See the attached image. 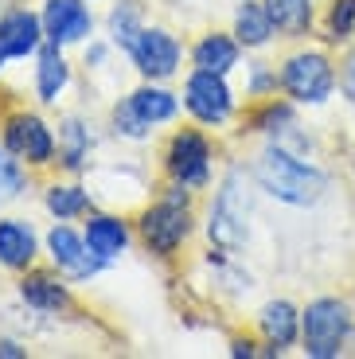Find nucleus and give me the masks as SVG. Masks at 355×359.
<instances>
[{"label": "nucleus", "mask_w": 355, "mask_h": 359, "mask_svg": "<svg viewBox=\"0 0 355 359\" xmlns=\"http://www.w3.org/2000/svg\"><path fill=\"white\" fill-rule=\"evenodd\" d=\"M254 176L262 184V191H269L274 199L293 203V207H312L320 199V191H324V172L289 156L281 144H269L266 153L257 156Z\"/></svg>", "instance_id": "1"}, {"label": "nucleus", "mask_w": 355, "mask_h": 359, "mask_svg": "<svg viewBox=\"0 0 355 359\" xmlns=\"http://www.w3.org/2000/svg\"><path fill=\"white\" fill-rule=\"evenodd\" d=\"M4 144H8L20 161L36 164V168L55 161V137L36 114H12L4 121Z\"/></svg>", "instance_id": "9"}, {"label": "nucleus", "mask_w": 355, "mask_h": 359, "mask_svg": "<svg viewBox=\"0 0 355 359\" xmlns=\"http://www.w3.org/2000/svg\"><path fill=\"white\" fill-rule=\"evenodd\" d=\"M0 359H24V351H20V344L4 340V344H0Z\"/></svg>", "instance_id": "30"}, {"label": "nucleus", "mask_w": 355, "mask_h": 359, "mask_svg": "<svg viewBox=\"0 0 355 359\" xmlns=\"http://www.w3.org/2000/svg\"><path fill=\"white\" fill-rule=\"evenodd\" d=\"M344 90H347V98H355V51H351V59H347V67H344Z\"/></svg>", "instance_id": "29"}, {"label": "nucleus", "mask_w": 355, "mask_h": 359, "mask_svg": "<svg viewBox=\"0 0 355 359\" xmlns=\"http://www.w3.org/2000/svg\"><path fill=\"white\" fill-rule=\"evenodd\" d=\"M184 106L203 126H222L234 109V98H231V86L222 82V74L196 67V74L184 82Z\"/></svg>", "instance_id": "7"}, {"label": "nucleus", "mask_w": 355, "mask_h": 359, "mask_svg": "<svg viewBox=\"0 0 355 359\" xmlns=\"http://www.w3.org/2000/svg\"><path fill=\"white\" fill-rule=\"evenodd\" d=\"M266 86H269V74L262 71V67H257V71H254V86H250V90H254V94H262Z\"/></svg>", "instance_id": "32"}, {"label": "nucleus", "mask_w": 355, "mask_h": 359, "mask_svg": "<svg viewBox=\"0 0 355 359\" xmlns=\"http://www.w3.org/2000/svg\"><path fill=\"white\" fill-rule=\"evenodd\" d=\"M347 328H351V313H347L344 301H312L301 316V332H304V351L312 359H328L340 355V344H344Z\"/></svg>", "instance_id": "4"}, {"label": "nucleus", "mask_w": 355, "mask_h": 359, "mask_svg": "<svg viewBox=\"0 0 355 359\" xmlns=\"http://www.w3.org/2000/svg\"><path fill=\"white\" fill-rule=\"evenodd\" d=\"M180 55H184L180 39L172 36V32H164V27H141V36H137L133 47H129L133 67L145 74V79H152V82L172 79L176 67H180Z\"/></svg>", "instance_id": "8"}, {"label": "nucleus", "mask_w": 355, "mask_h": 359, "mask_svg": "<svg viewBox=\"0 0 355 359\" xmlns=\"http://www.w3.org/2000/svg\"><path fill=\"white\" fill-rule=\"evenodd\" d=\"M39 20H43V36L59 47L86 39L90 27H94V16H90V8L82 0H47Z\"/></svg>", "instance_id": "11"}, {"label": "nucleus", "mask_w": 355, "mask_h": 359, "mask_svg": "<svg viewBox=\"0 0 355 359\" xmlns=\"http://www.w3.org/2000/svg\"><path fill=\"white\" fill-rule=\"evenodd\" d=\"M231 355H254V344H250V340H234L231 344Z\"/></svg>", "instance_id": "33"}, {"label": "nucleus", "mask_w": 355, "mask_h": 359, "mask_svg": "<svg viewBox=\"0 0 355 359\" xmlns=\"http://www.w3.org/2000/svg\"><path fill=\"white\" fill-rule=\"evenodd\" d=\"M164 168H168L172 184H184V188H203L211 180V141L196 129H180L168 141V153H164Z\"/></svg>", "instance_id": "5"}, {"label": "nucleus", "mask_w": 355, "mask_h": 359, "mask_svg": "<svg viewBox=\"0 0 355 359\" xmlns=\"http://www.w3.org/2000/svg\"><path fill=\"white\" fill-rule=\"evenodd\" d=\"M129 102H133V109L149 121V126H160V121H172V117L180 114V102L176 94H168V90L160 86H141L129 94Z\"/></svg>", "instance_id": "20"}, {"label": "nucleus", "mask_w": 355, "mask_h": 359, "mask_svg": "<svg viewBox=\"0 0 355 359\" xmlns=\"http://www.w3.org/2000/svg\"><path fill=\"white\" fill-rule=\"evenodd\" d=\"M43 203H47V211H51L55 219H79V215H86L90 196L82 188H74V184H51Z\"/></svg>", "instance_id": "24"}, {"label": "nucleus", "mask_w": 355, "mask_h": 359, "mask_svg": "<svg viewBox=\"0 0 355 359\" xmlns=\"http://www.w3.org/2000/svg\"><path fill=\"white\" fill-rule=\"evenodd\" d=\"M47 250H51V262H55V269H62L67 278H74V281H86V278H94L106 262L98 258V254H90V246H86V238L82 234H74L71 226H51V234H47Z\"/></svg>", "instance_id": "10"}, {"label": "nucleus", "mask_w": 355, "mask_h": 359, "mask_svg": "<svg viewBox=\"0 0 355 359\" xmlns=\"http://www.w3.org/2000/svg\"><path fill=\"white\" fill-rule=\"evenodd\" d=\"M43 47V20L27 8H12L0 16V51L4 59H27Z\"/></svg>", "instance_id": "12"}, {"label": "nucleus", "mask_w": 355, "mask_h": 359, "mask_svg": "<svg viewBox=\"0 0 355 359\" xmlns=\"http://www.w3.org/2000/svg\"><path fill=\"white\" fill-rule=\"evenodd\" d=\"M0 67H4V51H0Z\"/></svg>", "instance_id": "34"}, {"label": "nucleus", "mask_w": 355, "mask_h": 359, "mask_svg": "<svg viewBox=\"0 0 355 359\" xmlns=\"http://www.w3.org/2000/svg\"><path fill=\"white\" fill-rule=\"evenodd\" d=\"M281 126H293V114H289V106H277V102H269L266 109H257V117H254V129H257V133H281Z\"/></svg>", "instance_id": "27"}, {"label": "nucleus", "mask_w": 355, "mask_h": 359, "mask_svg": "<svg viewBox=\"0 0 355 359\" xmlns=\"http://www.w3.org/2000/svg\"><path fill=\"white\" fill-rule=\"evenodd\" d=\"M86 63H94V67H98V63H106V47H102V43L86 47Z\"/></svg>", "instance_id": "31"}, {"label": "nucleus", "mask_w": 355, "mask_h": 359, "mask_svg": "<svg viewBox=\"0 0 355 359\" xmlns=\"http://www.w3.org/2000/svg\"><path fill=\"white\" fill-rule=\"evenodd\" d=\"M192 59H196V67H199V71L227 74L234 63H239V43H234L231 36H222V32H211V36H203V39L196 43Z\"/></svg>", "instance_id": "18"}, {"label": "nucleus", "mask_w": 355, "mask_h": 359, "mask_svg": "<svg viewBox=\"0 0 355 359\" xmlns=\"http://www.w3.org/2000/svg\"><path fill=\"white\" fill-rule=\"evenodd\" d=\"M266 12L281 36H304L312 24V0H266Z\"/></svg>", "instance_id": "19"}, {"label": "nucleus", "mask_w": 355, "mask_h": 359, "mask_svg": "<svg viewBox=\"0 0 355 359\" xmlns=\"http://www.w3.org/2000/svg\"><path fill=\"white\" fill-rule=\"evenodd\" d=\"M82 238H86L90 254H98L102 262H114V258H121L125 246H129V226L117 215H90Z\"/></svg>", "instance_id": "14"}, {"label": "nucleus", "mask_w": 355, "mask_h": 359, "mask_svg": "<svg viewBox=\"0 0 355 359\" xmlns=\"http://www.w3.org/2000/svg\"><path fill=\"white\" fill-rule=\"evenodd\" d=\"M20 297H24L32 309H39V313H59V309H67V285H62L55 273H47V269H32L24 281H20Z\"/></svg>", "instance_id": "15"}, {"label": "nucleus", "mask_w": 355, "mask_h": 359, "mask_svg": "<svg viewBox=\"0 0 355 359\" xmlns=\"http://www.w3.org/2000/svg\"><path fill=\"white\" fill-rule=\"evenodd\" d=\"M141 4L137 0H117V8L109 12V39H114L117 47H133V39L141 36Z\"/></svg>", "instance_id": "23"}, {"label": "nucleus", "mask_w": 355, "mask_h": 359, "mask_svg": "<svg viewBox=\"0 0 355 359\" xmlns=\"http://www.w3.org/2000/svg\"><path fill=\"white\" fill-rule=\"evenodd\" d=\"M24 184H27V176H4V172H0V203H4V199H16L20 191H24Z\"/></svg>", "instance_id": "28"}, {"label": "nucleus", "mask_w": 355, "mask_h": 359, "mask_svg": "<svg viewBox=\"0 0 355 359\" xmlns=\"http://www.w3.org/2000/svg\"><path fill=\"white\" fill-rule=\"evenodd\" d=\"M234 36L246 47H262L274 36V20H269L266 8H257V4H242L239 16H234Z\"/></svg>", "instance_id": "22"}, {"label": "nucleus", "mask_w": 355, "mask_h": 359, "mask_svg": "<svg viewBox=\"0 0 355 359\" xmlns=\"http://www.w3.org/2000/svg\"><path fill=\"white\" fill-rule=\"evenodd\" d=\"M246 219H250V196H246V172L234 168L222 180V191L215 196L211 215H207V234L211 243L239 250L246 243Z\"/></svg>", "instance_id": "3"}, {"label": "nucleus", "mask_w": 355, "mask_h": 359, "mask_svg": "<svg viewBox=\"0 0 355 359\" xmlns=\"http://www.w3.org/2000/svg\"><path fill=\"white\" fill-rule=\"evenodd\" d=\"M114 129H117L121 137H133V141H141V137L149 133L152 126L133 109V102L125 98V102H117V106H114Z\"/></svg>", "instance_id": "25"}, {"label": "nucleus", "mask_w": 355, "mask_h": 359, "mask_svg": "<svg viewBox=\"0 0 355 359\" xmlns=\"http://www.w3.org/2000/svg\"><path fill=\"white\" fill-rule=\"evenodd\" d=\"M36 262V231L24 219H0V266L27 269Z\"/></svg>", "instance_id": "13"}, {"label": "nucleus", "mask_w": 355, "mask_h": 359, "mask_svg": "<svg viewBox=\"0 0 355 359\" xmlns=\"http://www.w3.org/2000/svg\"><path fill=\"white\" fill-rule=\"evenodd\" d=\"M281 86H285L289 98L320 106V102L332 94V86H336V74H332V63L320 51H301V55H293V59L285 63Z\"/></svg>", "instance_id": "6"}, {"label": "nucleus", "mask_w": 355, "mask_h": 359, "mask_svg": "<svg viewBox=\"0 0 355 359\" xmlns=\"http://www.w3.org/2000/svg\"><path fill=\"white\" fill-rule=\"evenodd\" d=\"M187 203H192L187 188L184 184H172L160 203L145 207L141 238H145V246H149L152 254L172 258V254L187 243V234H192V211H187Z\"/></svg>", "instance_id": "2"}, {"label": "nucleus", "mask_w": 355, "mask_h": 359, "mask_svg": "<svg viewBox=\"0 0 355 359\" xmlns=\"http://www.w3.org/2000/svg\"><path fill=\"white\" fill-rule=\"evenodd\" d=\"M67 82H71V67H67V59H62L59 43H47L39 47V67H36V90H39V102H59V94L67 90Z\"/></svg>", "instance_id": "16"}, {"label": "nucleus", "mask_w": 355, "mask_h": 359, "mask_svg": "<svg viewBox=\"0 0 355 359\" xmlns=\"http://www.w3.org/2000/svg\"><path fill=\"white\" fill-rule=\"evenodd\" d=\"M59 161H62V168L67 172H79L82 168V161H86V153H90V129L82 126L79 117H67L62 121V129H59Z\"/></svg>", "instance_id": "21"}, {"label": "nucleus", "mask_w": 355, "mask_h": 359, "mask_svg": "<svg viewBox=\"0 0 355 359\" xmlns=\"http://www.w3.org/2000/svg\"><path fill=\"white\" fill-rule=\"evenodd\" d=\"M355 32V0H332V12H328V36L332 39H344Z\"/></svg>", "instance_id": "26"}, {"label": "nucleus", "mask_w": 355, "mask_h": 359, "mask_svg": "<svg viewBox=\"0 0 355 359\" xmlns=\"http://www.w3.org/2000/svg\"><path fill=\"white\" fill-rule=\"evenodd\" d=\"M257 324H262V332L269 340V351H281L297 340V313L289 301H269L257 316Z\"/></svg>", "instance_id": "17"}]
</instances>
